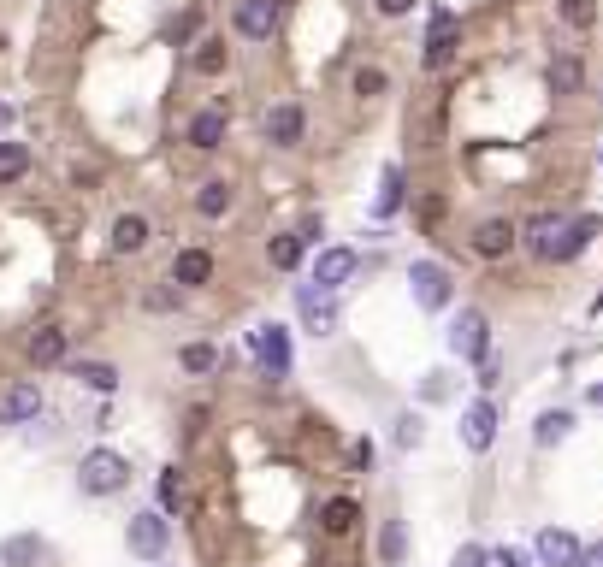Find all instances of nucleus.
<instances>
[{"instance_id": "42", "label": "nucleus", "mask_w": 603, "mask_h": 567, "mask_svg": "<svg viewBox=\"0 0 603 567\" xmlns=\"http://www.w3.org/2000/svg\"><path fill=\"white\" fill-rule=\"evenodd\" d=\"M373 6H379L385 18H402V12H414V0H373Z\"/></svg>"}, {"instance_id": "10", "label": "nucleus", "mask_w": 603, "mask_h": 567, "mask_svg": "<svg viewBox=\"0 0 603 567\" xmlns=\"http://www.w3.org/2000/svg\"><path fill=\"white\" fill-rule=\"evenodd\" d=\"M36 414H42V384H36V378L0 390V426H30Z\"/></svg>"}, {"instance_id": "30", "label": "nucleus", "mask_w": 603, "mask_h": 567, "mask_svg": "<svg viewBox=\"0 0 603 567\" xmlns=\"http://www.w3.org/2000/svg\"><path fill=\"white\" fill-rule=\"evenodd\" d=\"M178 367L196 373V378L219 373V349H213V343H184V349H178Z\"/></svg>"}, {"instance_id": "4", "label": "nucleus", "mask_w": 603, "mask_h": 567, "mask_svg": "<svg viewBox=\"0 0 603 567\" xmlns=\"http://www.w3.org/2000/svg\"><path fill=\"white\" fill-rule=\"evenodd\" d=\"M296 319H302V331L308 337H332L337 331V290H326V284H296Z\"/></svg>"}, {"instance_id": "37", "label": "nucleus", "mask_w": 603, "mask_h": 567, "mask_svg": "<svg viewBox=\"0 0 603 567\" xmlns=\"http://www.w3.org/2000/svg\"><path fill=\"white\" fill-rule=\"evenodd\" d=\"M450 567H491V550H485V544H462Z\"/></svg>"}, {"instance_id": "22", "label": "nucleus", "mask_w": 603, "mask_h": 567, "mask_svg": "<svg viewBox=\"0 0 603 567\" xmlns=\"http://www.w3.org/2000/svg\"><path fill=\"white\" fill-rule=\"evenodd\" d=\"M160 514L172 520V514H190V479H184V467H166L160 473Z\"/></svg>"}, {"instance_id": "31", "label": "nucleus", "mask_w": 603, "mask_h": 567, "mask_svg": "<svg viewBox=\"0 0 603 567\" xmlns=\"http://www.w3.org/2000/svg\"><path fill=\"white\" fill-rule=\"evenodd\" d=\"M30 172V148L24 142H0V184H18Z\"/></svg>"}, {"instance_id": "12", "label": "nucleus", "mask_w": 603, "mask_h": 567, "mask_svg": "<svg viewBox=\"0 0 603 567\" xmlns=\"http://www.w3.org/2000/svg\"><path fill=\"white\" fill-rule=\"evenodd\" d=\"M302 130H308V113H302L296 101H278V107L267 113V142L272 148H296Z\"/></svg>"}, {"instance_id": "20", "label": "nucleus", "mask_w": 603, "mask_h": 567, "mask_svg": "<svg viewBox=\"0 0 603 567\" xmlns=\"http://www.w3.org/2000/svg\"><path fill=\"white\" fill-rule=\"evenodd\" d=\"M30 361L36 367H60L66 361V331L60 325H36L30 331Z\"/></svg>"}, {"instance_id": "28", "label": "nucleus", "mask_w": 603, "mask_h": 567, "mask_svg": "<svg viewBox=\"0 0 603 567\" xmlns=\"http://www.w3.org/2000/svg\"><path fill=\"white\" fill-rule=\"evenodd\" d=\"M196 213L201 219H225V213H231V184H225V178H207V184L196 189Z\"/></svg>"}, {"instance_id": "19", "label": "nucleus", "mask_w": 603, "mask_h": 567, "mask_svg": "<svg viewBox=\"0 0 603 567\" xmlns=\"http://www.w3.org/2000/svg\"><path fill=\"white\" fill-rule=\"evenodd\" d=\"M355 278V249H326L314 260V284H326V290H343Z\"/></svg>"}, {"instance_id": "33", "label": "nucleus", "mask_w": 603, "mask_h": 567, "mask_svg": "<svg viewBox=\"0 0 603 567\" xmlns=\"http://www.w3.org/2000/svg\"><path fill=\"white\" fill-rule=\"evenodd\" d=\"M556 12H562V24H574V30H592V24H598V0H556Z\"/></svg>"}, {"instance_id": "18", "label": "nucleus", "mask_w": 603, "mask_h": 567, "mask_svg": "<svg viewBox=\"0 0 603 567\" xmlns=\"http://www.w3.org/2000/svg\"><path fill=\"white\" fill-rule=\"evenodd\" d=\"M598 237V213H580V219H568L562 225V237H556V249H550V260H574V254L586 249Z\"/></svg>"}, {"instance_id": "34", "label": "nucleus", "mask_w": 603, "mask_h": 567, "mask_svg": "<svg viewBox=\"0 0 603 567\" xmlns=\"http://www.w3.org/2000/svg\"><path fill=\"white\" fill-rule=\"evenodd\" d=\"M42 556V538H6L0 544V562L6 567H24V562H36Z\"/></svg>"}, {"instance_id": "43", "label": "nucleus", "mask_w": 603, "mask_h": 567, "mask_svg": "<svg viewBox=\"0 0 603 567\" xmlns=\"http://www.w3.org/2000/svg\"><path fill=\"white\" fill-rule=\"evenodd\" d=\"M586 402H592V408H603V384H592V390H586Z\"/></svg>"}, {"instance_id": "24", "label": "nucleus", "mask_w": 603, "mask_h": 567, "mask_svg": "<svg viewBox=\"0 0 603 567\" xmlns=\"http://www.w3.org/2000/svg\"><path fill=\"white\" fill-rule=\"evenodd\" d=\"M225 142V113L219 107H207V113H196L190 119V148H201V154H213Z\"/></svg>"}, {"instance_id": "17", "label": "nucleus", "mask_w": 603, "mask_h": 567, "mask_svg": "<svg viewBox=\"0 0 603 567\" xmlns=\"http://www.w3.org/2000/svg\"><path fill=\"white\" fill-rule=\"evenodd\" d=\"M402 201H408V178H402V166H385L379 172V195H373V219H397Z\"/></svg>"}, {"instance_id": "39", "label": "nucleus", "mask_w": 603, "mask_h": 567, "mask_svg": "<svg viewBox=\"0 0 603 567\" xmlns=\"http://www.w3.org/2000/svg\"><path fill=\"white\" fill-rule=\"evenodd\" d=\"M491 562H497V567H533V556H527V550H515V544H509V550H497V556H491Z\"/></svg>"}, {"instance_id": "26", "label": "nucleus", "mask_w": 603, "mask_h": 567, "mask_svg": "<svg viewBox=\"0 0 603 567\" xmlns=\"http://www.w3.org/2000/svg\"><path fill=\"white\" fill-rule=\"evenodd\" d=\"M71 378L89 384V390H101V396L119 390V367H113V361H71Z\"/></svg>"}, {"instance_id": "15", "label": "nucleus", "mask_w": 603, "mask_h": 567, "mask_svg": "<svg viewBox=\"0 0 603 567\" xmlns=\"http://www.w3.org/2000/svg\"><path fill=\"white\" fill-rule=\"evenodd\" d=\"M148 237H154V225H148L142 213H119L107 243H113V254H142V249H148Z\"/></svg>"}, {"instance_id": "40", "label": "nucleus", "mask_w": 603, "mask_h": 567, "mask_svg": "<svg viewBox=\"0 0 603 567\" xmlns=\"http://www.w3.org/2000/svg\"><path fill=\"white\" fill-rule=\"evenodd\" d=\"M142 302H148V308H154V314H166V308H178V296H172V290H148V296H142Z\"/></svg>"}, {"instance_id": "44", "label": "nucleus", "mask_w": 603, "mask_h": 567, "mask_svg": "<svg viewBox=\"0 0 603 567\" xmlns=\"http://www.w3.org/2000/svg\"><path fill=\"white\" fill-rule=\"evenodd\" d=\"M12 125V107H6V101H0V130Z\"/></svg>"}, {"instance_id": "7", "label": "nucleus", "mask_w": 603, "mask_h": 567, "mask_svg": "<svg viewBox=\"0 0 603 567\" xmlns=\"http://www.w3.org/2000/svg\"><path fill=\"white\" fill-rule=\"evenodd\" d=\"M278 18H284V0H237V12H231L237 36H249V42H272Z\"/></svg>"}, {"instance_id": "3", "label": "nucleus", "mask_w": 603, "mask_h": 567, "mask_svg": "<svg viewBox=\"0 0 603 567\" xmlns=\"http://www.w3.org/2000/svg\"><path fill=\"white\" fill-rule=\"evenodd\" d=\"M408 290H414V308H426V314H444L456 302V278L438 260H414L408 266Z\"/></svg>"}, {"instance_id": "6", "label": "nucleus", "mask_w": 603, "mask_h": 567, "mask_svg": "<svg viewBox=\"0 0 603 567\" xmlns=\"http://www.w3.org/2000/svg\"><path fill=\"white\" fill-rule=\"evenodd\" d=\"M249 349H255V361H261V373L267 378H290V331L284 325H255L249 331Z\"/></svg>"}, {"instance_id": "36", "label": "nucleus", "mask_w": 603, "mask_h": 567, "mask_svg": "<svg viewBox=\"0 0 603 567\" xmlns=\"http://www.w3.org/2000/svg\"><path fill=\"white\" fill-rule=\"evenodd\" d=\"M355 95H385V71L361 65V71H355Z\"/></svg>"}, {"instance_id": "2", "label": "nucleus", "mask_w": 603, "mask_h": 567, "mask_svg": "<svg viewBox=\"0 0 603 567\" xmlns=\"http://www.w3.org/2000/svg\"><path fill=\"white\" fill-rule=\"evenodd\" d=\"M125 544H131L136 562H166V550H172V520L160 514V508H142L125 520Z\"/></svg>"}, {"instance_id": "13", "label": "nucleus", "mask_w": 603, "mask_h": 567, "mask_svg": "<svg viewBox=\"0 0 603 567\" xmlns=\"http://www.w3.org/2000/svg\"><path fill=\"white\" fill-rule=\"evenodd\" d=\"M515 243H521V237H515L509 219H485V225H473V254H479V260H503Z\"/></svg>"}, {"instance_id": "23", "label": "nucleus", "mask_w": 603, "mask_h": 567, "mask_svg": "<svg viewBox=\"0 0 603 567\" xmlns=\"http://www.w3.org/2000/svg\"><path fill=\"white\" fill-rule=\"evenodd\" d=\"M568 432H574V414H568V408H544V414L533 420V443H538V449H556Z\"/></svg>"}, {"instance_id": "14", "label": "nucleus", "mask_w": 603, "mask_h": 567, "mask_svg": "<svg viewBox=\"0 0 603 567\" xmlns=\"http://www.w3.org/2000/svg\"><path fill=\"white\" fill-rule=\"evenodd\" d=\"M562 225H568V213H533L527 225H521V243L538 254V260H550L556 249V237H562Z\"/></svg>"}, {"instance_id": "11", "label": "nucleus", "mask_w": 603, "mask_h": 567, "mask_svg": "<svg viewBox=\"0 0 603 567\" xmlns=\"http://www.w3.org/2000/svg\"><path fill=\"white\" fill-rule=\"evenodd\" d=\"M462 443H468L473 455H485V449L497 443V402H491V396H479L468 414H462Z\"/></svg>"}, {"instance_id": "27", "label": "nucleus", "mask_w": 603, "mask_h": 567, "mask_svg": "<svg viewBox=\"0 0 603 567\" xmlns=\"http://www.w3.org/2000/svg\"><path fill=\"white\" fill-rule=\"evenodd\" d=\"M379 562H385V567H402V562H408V526H402L397 514L379 526Z\"/></svg>"}, {"instance_id": "32", "label": "nucleus", "mask_w": 603, "mask_h": 567, "mask_svg": "<svg viewBox=\"0 0 603 567\" xmlns=\"http://www.w3.org/2000/svg\"><path fill=\"white\" fill-rule=\"evenodd\" d=\"M190 65H196L201 77H219V71H225V42H219V36H207V42H196V54H190Z\"/></svg>"}, {"instance_id": "21", "label": "nucleus", "mask_w": 603, "mask_h": 567, "mask_svg": "<svg viewBox=\"0 0 603 567\" xmlns=\"http://www.w3.org/2000/svg\"><path fill=\"white\" fill-rule=\"evenodd\" d=\"M355 520H361V503H355V497H332V503L320 508V532H326V538H349Z\"/></svg>"}, {"instance_id": "5", "label": "nucleus", "mask_w": 603, "mask_h": 567, "mask_svg": "<svg viewBox=\"0 0 603 567\" xmlns=\"http://www.w3.org/2000/svg\"><path fill=\"white\" fill-rule=\"evenodd\" d=\"M450 349H456L462 361H473V367L491 361V325H485L479 308H462V314H456V325H450Z\"/></svg>"}, {"instance_id": "9", "label": "nucleus", "mask_w": 603, "mask_h": 567, "mask_svg": "<svg viewBox=\"0 0 603 567\" xmlns=\"http://www.w3.org/2000/svg\"><path fill=\"white\" fill-rule=\"evenodd\" d=\"M533 550H538V567H580V538L568 526H544L533 538Z\"/></svg>"}, {"instance_id": "38", "label": "nucleus", "mask_w": 603, "mask_h": 567, "mask_svg": "<svg viewBox=\"0 0 603 567\" xmlns=\"http://www.w3.org/2000/svg\"><path fill=\"white\" fill-rule=\"evenodd\" d=\"M420 443V414H402L397 420V449H414Z\"/></svg>"}, {"instance_id": "41", "label": "nucleus", "mask_w": 603, "mask_h": 567, "mask_svg": "<svg viewBox=\"0 0 603 567\" xmlns=\"http://www.w3.org/2000/svg\"><path fill=\"white\" fill-rule=\"evenodd\" d=\"M580 567H603V538L598 544H580Z\"/></svg>"}, {"instance_id": "25", "label": "nucleus", "mask_w": 603, "mask_h": 567, "mask_svg": "<svg viewBox=\"0 0 603 567\" xmlns=\"http://www.w3.org/2000/svg\"><path fill=\"white\" fill-rule=\"evenodd\" d=\"M586 83V60L580 54H556L550 60V95H574Z\"/></svg>"}, {"instance_id": "35", "label": "nucleus", "mask_w": 603, "mask_h": 567, "mask_svg": "<svg viewBox=\"0 0 603 567\" xmlns=\"http://www.w3.org/2000/svg\"><path fill=\"white\" fill-rule=\"evenodd\" d=\"M450 390H456V373H444V367L420 378V402H450Z\"/></svg>"}, {"instance_id": "8", "label": "nucleus", "mask_w": 603, "mask_h": 567, "mask_svg": "<svg viewBox=\"0 0 603 567\" xmlns=\"http://www.w3.org/2000/svg\"><path fill=\"white\" fill-rule=\"evenodd\" d=\"M456 12H432V30H426V54H420V65L426 71H450L456 65Z\"/></svg>"}, {"instance_id": "1", "label": "nucleus", "mask_w": 603, "mask_h": 567, "mask_svg": "<svg viewBox=\"0 0 603 567\" xmlns=\"http://www.w3.org/2000/svg\"><path fill=\"white\" fill-rule=\"evenodd\" d=\"M77 485H83V497H119L131 485V461L119 449H89L77 461Z\"/></svg>"}, {"instance_id": "16", "label": "nucleus", "mask_w": 603, "mask_h": 567, "mask_svg": "<svg viewBox=\"0 0 603 567\" xmlns=\"http://www.w3.org/2000/svg\"><path fill=\"white\" fill-rule=\"evenodd\" d=\"M213 278V254L207 249H178V260H172V284L178 290H201Z\"/></svg>"}, {"instance_id": "29", "label": "nucleus", "mask_w": 603, "mask_h": 567, "mask_svg": "<svg viewBox=\"0 0 603 567\" xmlns=\"http://www.w3.org/2000/svg\"><path fill=\"white\" fill-rule=\"evenodd\" d=\"M302 254H308L302 231H284V237H272V243H267V260L278 266V272H296V266H302Z\"/></svg>"}]
</instances>
